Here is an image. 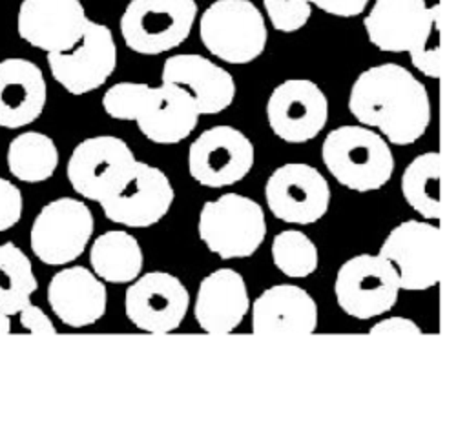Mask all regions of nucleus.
<instances>
[{"mask_svg": "<svg viewBox=\"0 0 467 437\" xmlns=\"http://www.w3.org/2000/svg\"><path fill=\"white\" fill-rule=\"evenodd\" d=\"M204 47L228 64H248L266 47L268 31L259 7L250 0H215L199 18Z\"/></svg>", "mask_w": 467, "mask_h": 437, "instance_id": "obj_3", "label": "nucleus"}, {"mask_svg": "<svg viewBox=\"0 0 467 437\" xmlns=\"http://www.w3.org/2000/svg\"><path fill=\"white\" fill-rule=\"evenodd\" d=\"M150 89L142 82H119L106 89L102 97L104 111L117 120H135L137 111Z\"/></svg>", "mask_w": 467, "mask_h": 437, "instance_id": "obj_29", "label": "nucleus"}, {"mask_svg": "<svg viewBox=\"0 0 467 437\" xmlns=\"http://www.w3.org/2000/svg\"><path fill=\"white\" fill-rule=\"evenodd\" d=\"M400 277L383 255H356L336 275L334 293L339 308L356 319H372L389 311L400 293Z\"/></svg>", "mask_w": 467, "mask_h": 437, "instance_id": "obj_6", "label": "nucleus"}, {"mask_svg": "<svg viewBox=\"0 0 467 437\" xmlns=\"http://www.w3.org/2000/svg\"><path fill=\"white\" fill-rule=\"evenodd\" d=\"M93 226L91 209L82 200L60 197L46 204L33 220L29 244L44 264H69L86 249Z\"/></svg>", "mask_w": 467, "mask_h": 437, "instance_id": "obj_7", "label": "nucleus"}, {"mask_svg": "<svg viewBox=\"0 0 467 437\" xmlns=\"http://www.w3.org/2000/svg\"><path fill=\"white\" fill-rule=\"evenodd\" d=\"M47 86L42 69L27 58L0 62V126L18 129L35 122L44 111Z\"/></svg>", "mask_w": 467, "mask_h": 437, "instance_id": "obj_22", "label": "nucleus"}, {"mask_svg": "<svg viewBox=\"0 0 467 437\" xmlns=\"http://www.w3.org/2000/svg\"><path fill=\"white\" fill-rule=\"evenodd\" d=\"M16 315L20 317V324L31 333H38V335L57 333V328L53 326L51 319L38 306L31 304V300L24 304Z\"/></svg>", "mask_w": 467, "mask_h": 437, "instance_id": "obj_33", "label": "nucleus"}, {"mask_svg": "<svg viewBox=\"0 0 467 437\" xmlns=\"http://www.w3.org/2000/svg\"><path fill=\"white\" fill-rule=\"evenodd\" d=\"M436 13L440 4L427 5V0H376L363 25L379 51L407 53Z\"/></svg>", "mask_w": 467, "mask_h": 437, "instance_id": "obj_19", "label": "nucleus"}, {"mask_svg": "<svg viewBox=\"0 0 467 437\" xmlns=\"http://www.w3.org/2000/svg\"><path fill=\"white\" fill-rule=\"evenodd\" d=\"M47 302L53 313L71 328L95 324L106 313V286L82 266L64 268L47 286Z\"/></svg>", "mask_w": 467, "mask_h": 437, "instance_id": "obj_21", "label": "nucleus"}, {"mask_svg": "<svg viewBox=\"0 0 467 437\" xmlns=\"http://www.w3.org/2000/svg\"><path fill=\"white\" fill-rule=\"evenodd\" d=\"M248 308V290L241 273L221 268L201 280L193 313L204 331L230 333L241 324Z\"/></svg>", "mask_w": 467, "mask_h": 437, "instance_id": "obj_23", "label": "nucleus"}, {"mask_svg": "<svg viewBox=\"0 0 467 437\" xmlns=\"http://www.w3.org/2000/svg\"><path fill=\"white\" fill-rule=\"evenodd\" d=\"M195 18V0H130L120 16V35L131 51L161 55L188 38Z\"/></svg>", "mask_w": 467, "mask_h": 437, "instance_id": "obj_5", "label": "nucleus"}, {"mask_svg": "<svg viewBox=\"0 0 467 437\" xmlns=\"http://www.w3.org/2000/svg\"><path fill=\"white\" fill-rule=\"evenodd\" d=\"M266 118L274 135L285 142L301 144L312 140L328 120L327 95L312 80H285L268 97Z\"/></svg>", "mask_w": 467, "mask_h": 437, "instance_id": "obj_14", "label": "nucleus"}, {"mask_svg": "<svg viewBox=\"0 0 467 437\" xmlns=\"http://www.w3.org/2000/svg\"><path fill=\"white\" fill-rule=\"evenodd\" d=\"M272 259L286 277H306L317 268L316 244L297 229H285L272 240Z\"/></svg>", "mask_w": 467, "mask_h": 437, "instance_id": "obj_28", "label": "nucleus"}, {"mask_svg": "<svg viewBox=\"0 0 467 437\" xmlns=\"http://www.w3.org/2000/svg\"><path fill=\"white\" fill-rule=\"evenodd\" d=\"M348 109L361 126L376 127L398 146L416 142L431 122V98L423 82L407 67L379 64L354 80Z\"/></svg>", "mask_w": 467, "mask_h": 437, "instance_id": "obj_1", "label": "nucleus"}, {"mask_svg": "<svg viewBox=\"0 0 467 437\" xmlns=\"http://www.w3.org/2000/svg\"><path fill=\"white\" fill-rule=\"evenodd\" d=\"M197 228L201 240L221 259L250 257L266 237L263 208L237 193L204 202Z\"/></svg>", "mask_w": 467, "mask_h": 437, "instance_id": "obj_4", "label": "nucleus"}, {"mask_svg": "<svg viewBox=\"0 0 467 437\" xmlns=\"http://www.w3.org/2000/svg\"><path fill=\"white\" fill-rule=\"evenodd\" d=\"M53 78L71 95L100 87L117 66V46L108 25L88 20L82 38L64 53H47Z\"/></svg>", "mask_w": 467, "mask_h": 437, "instance_id": "obj_11", "label": "nucleus"}, {"mask_svg": "<svg viewBox=\"0 0 467 437\" xmlns=\"http://www.w3.org/2000/svg\"><path fill=\"white\" fill-rule=\"evenodd\" d=\"M414 67L429 78H440V13H436L414 46L407 51Z\"/></svg>", "mask_w": 467, "mask_h": 437, "instance_id": "obj_30", "label": "nucleus"}, {"mask_svg": "<svg viewBox=\"0 0 467 437\" xmlns=\"http://www.w3.org/2000/svg\"><path fill=\"white\" fill-rule=\"evenodd\" d=\"M321 158L339 184L365 193L389 182L394 155L389 142L367 126H339L321 146Z\"/></svg>", "mask_w": 467, "mask_h": 437, "instance_id": "obj_2", "label": "nucleus"}, {"mask_svg": "<svg viewBox=\"0 0 467 437\" xmlns=\"http://www.w3.org/2000/svg\"><path fill=\"white\" fill-rule=\"evenodd\" d=\"M370 333L376 335V333H385V335H420L421 330L420 326L407 319V317H389V319H383L379 322H376L372 328H370Z\"/></svg>", "mask_w": 467, "mask_h": 437, "instance_id": "obj_35", "label": "nucleus"}, {"mask_svg": "<svg viewBox=\"0 0 467 437\" xmlns=\"http://www.w3.org/2000/svg\"><path fill=\"white\" fill-rule=\"evenodd\" d=\"M266 204L274 217L292 224L319 220L330 204L327 178L305 162H288L272 171L265 186Z\"/></svg>", "mask_w": 467, "mask_h": 437, "instance_id": "obj_13", "label": "nucleus"}, {"mask_svg": "<svg viewBox=\"0 0 467 437\" xmlns=\"http://www.w3.org/2000/svg\"><path fill=\"white\" fill-rule=\"evenodd\" d=\"M89 262L99 279L117 284L131 282L142 269V249L133 235L113 229L95 239Z\"/></svg>", "mask_w": 467, "mask_h": 437, "instance_id": "obj_24", "label": "nucleus"}, {"mask_svg": "<svg viewBox=\"0 0 467 437\" xmlns=\"http://www.w3.org/2000/svg\"><path fill=\"white\" fill-rule=\"evenodd\" d=\"M263 5L272 27L281 33L299 31L312 15L308 0H263Z\"/></svg>", "mask_w": 467, "mask_h": 437, "instance_id": "obj_31", "label": "nucleus"}, {"mask_svg": "<svg viewBox=\"0 0 467 437\" xmlns=\"http://www.w3.org/2000/svg\"><path fill=\"white\" fill-rule=\"evenodd\" d=\"M162 82L182 87L193 98L199 115L224 111L235 97L234 76L197 53H181L164 60Z\"/></svg>", "mask_w": 467, "mask_h": 437, "instance_id": "obj_17", "label": "nucleus"}, {"mask_svg": "<svg viewBox=\"0 0 467 437\" xmlns=\"http://www.w3.org/2000/svg\"><path fill=\"white\" fill-rule=\"evenodd\" d=\"M36 288L38 282L27 255L13 242L0 244V313L16 315Z\"/></svg>", "mask_w": 467, "mask_h": 437, "instance_id": "obj_26", "label": "nucleus"}, {"mask_svg": "<svg viewBox=\"0 0 467 437\" xmlns=\"http://www.w3.org/2000/svg\"><path fill=\"white\" fill-rule=\"evenodd\" d=\"M401 193L420 215L440 220V153H421L405 168Z\"/></svg>", "mask_w": 467, "mask_h": 437, "instance_id": "obj_27", "label": "nucleus"}, {"mask_svg": "<svg viewBox=\"0 0 467 437\" xmlns=\"http://www.w3.org/2000/svg\"><path fill=\"white\" fill-rule=\"evenodd\" d=\"M58 166L55 142L40 131H26L15 137L7 147V168L22 182L47 180Z\"/></svg>", "mask_w": 467, "mask_h": 437, "instance_id": "obj_25", "label": "nucleus"}, {"mask_svg": "<svg viewBox=\"0 0 467 437\" xmlns=\"http://www.w3.org/2000/svg\"><path fill=\"white\" fill-rule=\"evenodd\" d=\"M316 328V300L299 286H270L252 306V331L255 335H310Z\"/></svg>", "mask_w": 467, "mask_h": 437, "instance_id": "obj_20", "label": "nucleus"}, {"mask_svg": "<svg viewBox=\"0 0 467 437\" xmlns=\"http://www.w3.org/2000/svg\"><path fill=\"white\" fill-rule=\"evenodd\" d=\"M135 162L131 147L122 138L89 137L73 149L67 160V178L78 195L100 202L122 184Z\"/></svg>", "mask_w": 467, "mask_h": 437, "instance_id": "obj_8", "label": "nucleus"}, {"mask_svg": "<svg viewBox=\"0 0 467 437\" xmlns=\"http://www.w3.org/2000/svg\"><path fill=\"white\" fill-rule=\"evenodd\" d=\"M254 144L232 126H213L190 146V175L206 188H223L243 180L254 166Z\"/></svg>", "mask_w": 467, "mask_h": 437, "instance_id": "obj_10", "label": "nucleus"}, {"mask_svg": "<svg viewBox=\"0 0 467 437\" xmlns=\"http://www.w3.org/2000/svg\"><path fill=\"white\" fill-rule=\"evenodd\" d=\"M24 209V198L20 189L7 178L0 177V231L13 228Z\"/></svg>", "mask_w": 467, "mask_h": 437, "instance_id": "obj_32", "label": "nucleus"}, {"mask_svg": "<svg viewBox=\"0 0 467 437\" xmlns=\"http://www.w3.org/2000/svg\"><path fill=\"white\" fill-rule=\"evenodd\" d=\"M308 2L328 15L350 18V16L361 15L370 0H308Z\"/></svg>", "mask_w": 467, "mask_h": 437, "instance_id": "obj_34", "label": "nucleus"}, {"mask_svg": "<svg viewBox=\"0 0 467 437\" xmlns=\"http://www.w3.org/2000/svg\"><path fill=\"white\" fill-rule=\"evenodd\" d=\"M190 293L171 273L150 271L126 290L124 310L130 322L150 333L177 330L188 311Z\"/></svg>", "mask_w": 467, "mask_h": 437, "instance_id": "obj_15", "label": "nucleus"}, {"mask_svg": "<svg viewBox=\"0 0 467 437\" xmlns=\"http://www.w3.org/2000/svg\"><path fill=\"white\" fill-rule=\"evenodd\" d=\"M379 255L392 262L403 290H429L440 282L441 237L431 222L405 220L387 235Z\"/></svg>", "mask_w": 467, "mask_h": 437, "instance_id": "obj_9", "label": "nucleus"}, {"mask_svg": "<svg viewBox=\"0 0 467 437\" xmlns=\"http://www.w3.org/2000/svg\"><path fill=\"white\" fill-rule=\"evenodd\" d=\"M88 20L80 0H24L16 29L29 46L46 53H64L82 38Z\"/></svg>", "mask_w": 467, "mask_h": 437, "instance_id": "obj_16", "label": "nucleus"}, {"mask_svg": "<svg viewBox=\"0 0 467 437\" xmlns=\"http://www.w3.org/2000/svg\"><path fill=\"white\" fill-rule=\"evenodd\" d=\"M173 197L175 191L164 171L137 160L122 184L99 204L111 222L148 228L168 213Z\"/></svg>", "mask_w": 467, "mask_h": 437, "instance_id": "obj_12", "label": "nucleus"}, {"mask_svg": "<svg viewBox=\"0 0 467 437\" xmlns=\"http://www.w3.org/2000/svg\"><path fill=\"white\" fill-rule=\"evenodd\" d=\"M135 122L140 133L155 144H177L184 140L199 122V111L182 87L162 82L150 86Z\"/></svg>", "mask_w": 467, "mask_h": 437, "instance_id": "obj_18", "label": "nucleus"}, {"mask_svg": "<svg viewBox=\"0 0 467 437\" xmlns=\"http://www.w3.org/2000/svg\"><path fill=\"white\" fill-rule=\"evenodd\" d=\"M9 319H11V315L0 313V335H4V333H9V331H11V324H9Z\"/></svg>", "mask_w": 467, "mask_h": 437, "instance_id": "obj_36", "label": "nucleus"}]
</instances>
